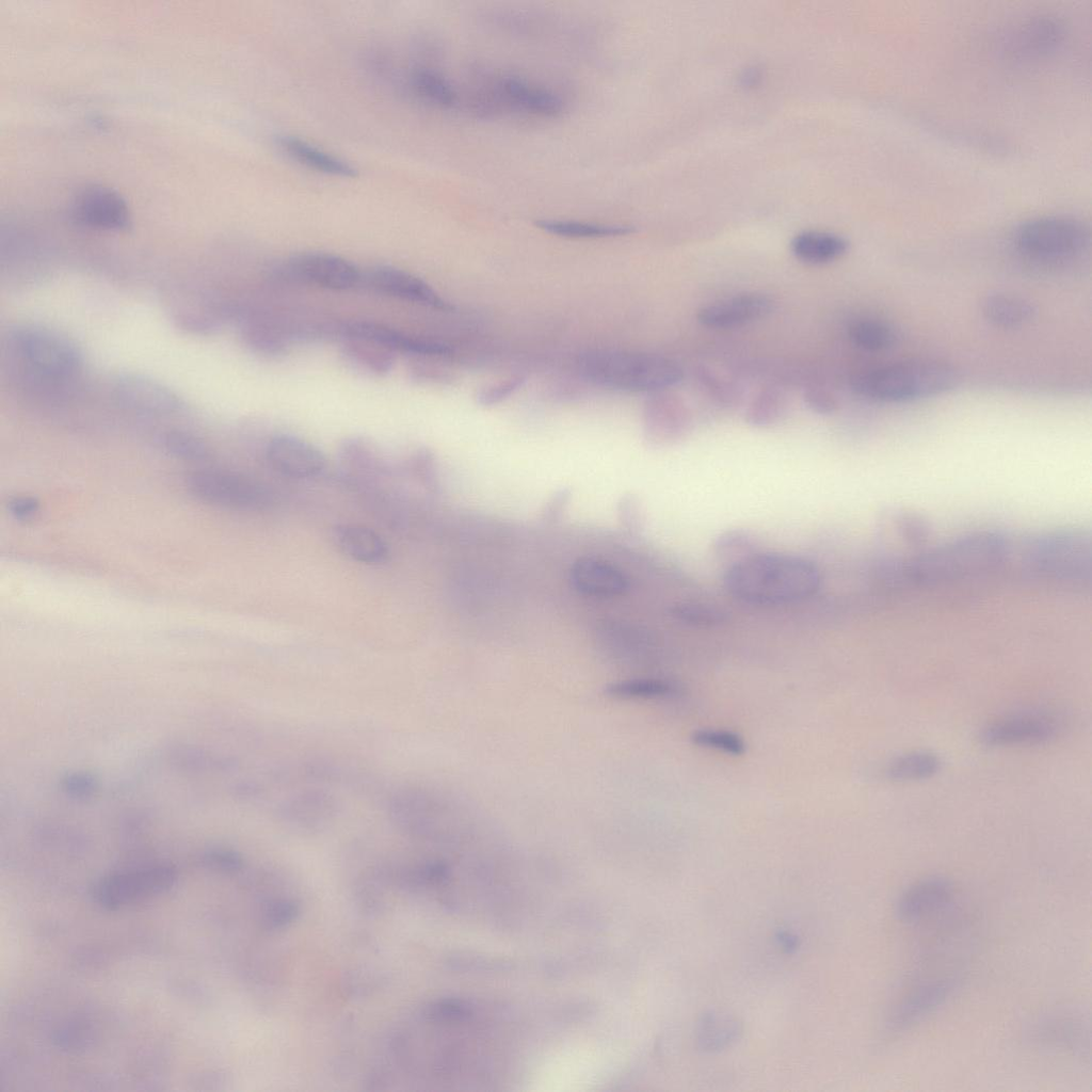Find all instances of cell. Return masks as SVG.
I'll return each mask as SVG.
<instances>
[{
	"label": "cell",
	"instance_id": "1",
	"mask_svg": "<svg viewBox=\"0 0 1092 1092\" xmlns=\"http://www.w3.org/2000/svg\"><path fill=\"white\" fill-rule=\"evenodd\" d=\"M725 589L736 599L756 606H784L812 597L821 574L809 560L787 553H750L727 567Z\"/></svg>",
	"mask_w": 1092,
	"mask_h": 1092
},
{
	"label": "cell",
	"instance_id": "2",
	"mask_svg": "<svg viewBox=\"0 0 1092 1092\" xmlns=\"http://www.w3.org/2000/svg\"><path fill=\"white\" fill-rule=\"evenodd\" d=\"M959 381L957 369L935 359H911L877 367L851 381L855 394L866 399L900 403L934 397L952 389Z\"/></svg>",
	"mask_w": 1092,
	"mask_h": 1092
},
{
	"label": "cell",
	"instance_id": "3",
	"mask_svg": "<svg viewBox=\"0 0 1092 1092\" xmlns=\"http://www.w3.org/2000/svg\"><path fill=\"white\" fill-rule=\"evenodd\" d=\"M1012 242L1023 255L1038 260H1064L1081 255L1091 242L1088 224L1071 215H1044L1021 223Z\"/></svg>",
	"mask_w": 1092,
	"mask_h": 1092
},
{
	"label": "cell",
	"instance_id": "4",
	"mask_svg": "<svg viewBox=\"0 0 1092 1092\" xmlns=\"http://www.w3.org/2000/svg\"><path fill=\"white\" fill-rule=\"evenodd\" d=\"M592 372L603 383L632 391L657 392L677 385L684 376L674 360L652 354H619L590 363Z\"/></svg>",
	"mask_w": 1092,
	"mask_h": 1092
},
{
	"label": "cell",
	"instance_id": "5",
	"mask_svg": "<svg viewBox=\"0 0 1092 1092\" xmlns=\"http://www.w3.org/2000/svg\"><path fill=\"white\" fill-rule=\"evenodd\" d=\"M14 350L36 375L62 380L78 371L81 356L76 346L53 331L25 326L12 335Z\"/></svg>",
	"mask_w": 1092,
	"mask_h": 1092
},
{
	"label": "cell",
	"instance_id": "6",
	"mask_svg": "<svg viewBox=\"0 0 1092 1092\" xmlns=\"http://www.w3.org/2000/svg\"><path fill=\"white\" fill-rule=\"evenodd\" d=\"M480 92L491 116L509 110L537 117H556L565 109L559 93L514 75L489 78Z\"/></svg>",
	"mask_w": 1092,
	"mask_h": 1092
},
{
	"label": "cell",
	"instance_id": "7",
	"mask_svg": "<svg viewBox=\"0 0 1092 1092\" xmlns=\"http://www.w3.org/2000/svg\"><path fill=\"white\" fill-rule=\"evenodd\" d=\"M187 487L197 499L231 510L259 511L273 502V495L263 484L231 471H194L187 477Z\"/></svg>",
	"mask_w": 1092,
	"mask_h": 1092
},
{
	"label": "cell",
	"instance_id": "8",
	"mask_svg": "<svg viewBox=\"0 0 1092 1092\" xmlns=\"http://www.w3.org/2000/svg\"><path fill=\"white\" fill-rule=\"evenodd\" d=\"M1066 41V28L1056 16L1033 15L1014 25L1000 35L999 51L1017 65L1040 63L1056 55Z\"/></svg>",
	"mask_w": 1092,
	"mask_h": 1092
},
{
	"label": "cell",
	"instance_id": "9",
	"mask_svg": "<svg viewBox=\"0 0 1092 1092\" xmlns=\"http://www.w3.org/2000/svg\"><path fill=\"white\" fill-rule=\"evenodd\" d=\"M274 279L334 291H348L363 284L364 272L350 260L326 252H302L273 269Z\"/></svg>",
	"mask_w": 1092,
	"mask_h": 1092
},
{
	"label": "cell",
	"instance_id": "10",
	"mask_svg": "<svg viewBox=\"0 0 1092 1092\" xmlns=\"http://www.w3.org/2000/svg\"><path fill=\"white\" fill-rule=\"evenodd\" d=\"M176 868L157 864L108 874L94 887L96 901L117 910L168 892L176 883Z\"/></svg>",
	"mask_w": 1092,
	"mask_h": 1092
},
{
	"label": "cell",
	"instance_id": "11",
	"mask_svg": "<svg viewBox=\"0 0 1092 1092\" xmlns=\"http://www.w3.org/2000/svg\"><path fill=\"white\" fill-rule=\"evenodd\" d=\"M1059 727L1057 718L1047 712H1015L989 722L981 728L978 739L991 748L1035 745L1055 738Z\"/></svg>",
	"mask_w": 1092,
	"mask_h": 1092
},
{
	"label": "cell",
	"instance_id": "12",
	"mask_svg": "<svg viewBox=\"0 0 1092 1092\" xmlns=\"http://www.w3.org/2000/svg\"><path fill=\"white\" fill-rule=\"evenodd\" d=\"M960 981L958 975H948L917 983L892 1008L886 1019L887 1030L898 1034L918 1024L951 997Z\"/></svg>",
	"mask_w": 1092,
	"mask_h": 1092
},
{
	"label": "cell",
	"instance_id": "13",
	"mask_svg": "<svg viewBox=\"0 0 1092 1092\" xmlns=\"http://www.w3.org/2000/svg\"><path fill=\"white\" fill-rule=\"evenodd\" d=\"M1028 1038L1039 1048L1083 1057L1089 1051L1090 1032L1085 1018L1071 1011L1049 1012L1037 1018Z\"/></svg>",
	"mask_w": 1092,
	"mask_h": 1092
},
{
	"label": "cell",
	"instance_id": "14",
	"mask_svg": "<svg viewBox=\"0 0 1092 1092\" xmlns=\"http://www.w3.org/2000/svg\"><path fill=\"white\" fill-rule=\"evenodd\" d=\"M241 337L254 353L276 358L300 341L299 322L268 311H245L241 316Z\"/></svg>",
	"mask_w": 1092,
	"mask_h": 1092
},
{
	"label": "cell",
	"instance_id": "15",
	"mask_svg": "<svg viewBox=\"0 0 1092 1092\" xmlns=\"http://www.w3.org/2000/svg\"><path fill=\"white\" fill-rule=\"evenodd\" d=\"M363 284L376 293L413 304L439 310L453 308L423 279L397 267H372L364 272Z\"/></svg>",
	"mask_w": 1092,
	"mask_h": 1092
},
{
	"label": "cell",
	"instance_id": "16",
	"mask_svg": "<svg viewBox=\"0 0 1092 1092\" xmlns=\"http://www.w3.org/2000/svg\"><path fill=\"white\" fill-rule=\"evenodd\" d=\"M73 218L81 225L103 230H125L130 214L125 199L114 190L91 184L74 197Z\"/></svg>",
	"mask_w": 1092,
	"mask_h": 1092
},
{
	"label": "cell",
	"instance_id": "17",
	"mask_svg": "<svg viewBox=\"0 0 1092 1092\" xmlns=\"http://www.w3.org/2000/svg\"><path fill=\"white\" fill-rule=\"evenodd\" d=\"M266 457L276 472L292 479L318 477L326 467V459L317 447L286 433L276 434L268 440Z\"/></svg>",
	"mask_w": 1092,
	"mask_h": 1092
},
{
	"label": "cell",
	"instance_id": "18",
	"mask_svg": "<svg viewBox=\"0 0 1092 1092\" xmlns=\"http://www.w3.org/2000/svg\"><path fill=\"white\" fill-rule=\"evenodd\" d=\"M774 307V300L766 293L743 292L703 306L696 318L706 327L727 330L760 320Z\"/></svg>",
	"mask_w": 1092,
	"mask_h": 1092
},
{
	"label": "cell",
	"instance_id": "19",
	"mask_svg": "<svg viewBox=\"0 0 1092 1092\" xmlns=\"http://www.w3.org/2000/svg\"><path fill=\"white\" fill-rule=\"evenodd\" d=\"M333 338L339 342L341 356L364 374L382 378L394 369L398 354L384 343L336 323Z\"/></svg>",
	"mask_w": 1092,
	"mask_h": 1092
},
{
	"label": "cell",
	"instance_id": "20",
	"mask_svg": "<svg viewBox=\"0 0 1092 1092\" xmlns=\"http://www.w3.org/2000/svg\"><path fill=\"white\" fill-rule=\"evenodd\" d=\"M115 396L129 410L168 415L181 407L178 396L164 385L139 374H125L115 383Z\"/></svg>",
	"mask_w": 1092,
	"mask_h": 1092
},
{
	"label": "cell",
	"instance_id": "21",
	"mask_svg": "<svg viewBox=\"0 0 1092 1092\" xmlns=\"http://www.w3.org/2000/svg\"><path fill=\"white\" fill-rule=\"evenodd\" d=\"M952 882L942 876H931L908 886L896 903L897 917L905 924H915L947 908L953 898Z\"/></svg>",
	"mask_w": 1092,
	"mask_h": 1092
},
{
	"label": "cell",
	"instance_id": "22",
	"mask_svg": "<svg viewBox=\"0 0 1092 1092\" xmlns=\"http://www.w3.org/2000/svg\"><path fill=\"white\" fill-rule=\"evenodd\" d=\"M569 580L578 593L594 598H613L628 589V579L617 567L590 557L574 562Z\"/></svg>",
	"mask_w": 1092,
	"mask_h": 1092
},
{
	"label": "cell",
	"instance_id": "23",
	"mask_svg": "<svg viewBox=\"0 0 1092 1092\" xmlns=\"http://www.w3.org/2000/svg\"><path fill=\"white\" fill-rule=\"evenodd\" d=\"M644 417L647 431L661 437L679 435L690 419L685 402L668 390L652 394L645 404Z\"/></svg>",
	"mask_w": 1092,
	"mask_h": 1092
},
{
	"label": "cell",
	"instance_id": "24",
	"mask_svg": "<svg viewBox=\"0 0 1092 1092\" xmlns=\"http://www.w3.org/2000/svg\"><path fill=\"white\" fill-rule=\"evenodd\" d=\"M279 149L298 163L319 173L338 177H355L357 168L350 162L330 154L295 135L276 139Z\"/></svg>",
	"mask_w": 1092,
	"mask_h": 1092
},
{
	"label": "cell",
	"instance_id": "25",
	"mask_svg": "<svg viewBox=\"0 0 1092 1092\" xmlns=\"http://www.w3.org/2000/svg\"><path fill=\"white\" fill-rule=\"evenodd\" d=\"M338 549L350 559L365 564H381L388 558L386 542L372 529L360 525H340L334 530Z\"/></svg>",
	"mask_w": 1092,
	"mask_h": 1092
},
{
	"label": "cell",
	"instance_id": "26",
	"mask_svg": "<svg viewBox=\"0 0 1092 1092\" xmlns=\"http://www.w3.org/2000/svg\"><path fill=\"white\" fill-rule=\"evenodd\" d=\"M849 243L842 236L825 230H802L790 241L793 256L809 264H824L841 257Z\"/></svg>",
	"mask_w": 1092,
	"mask_h": 1092
},
{
	"label": "cell",
	"instance_id": "27",
	"mask_svg": "<svg viewBox=\"0 0 1092 1092\" xmlns=\"http://www.w3.org/2000/svg\"><path fill=\"white\" fill-rule=\"evenodd\" d=\"M982 314L994 326L1014 330L1029 324L1035 318L1037 309L1022 296L994 293L984 299Z\"/></svg>",
	"mask_w": 1092,
	"mask_h": 1092
},
{
	"label": "cell",
	"instance_id": "28",
	"mask_svg": "<svg viewBox=\"0 0 1092 1092\" xmlns=\"http://www.w3.org/2000/svg\"><path fill=\"white\" fill-rule=\"evenodd\" d=\"M411 85L417 96L425 102L444 110L461 105L459 92L451 81L436 69L419 67L411 75Z\"/></svg>",
	"mask_w": 1092,
	"mask_h": 1092
},
{
	"label": "cell",
	"instance_id": "29",
	"mask_svg": "<svg viewBox=\"0 0 1092 1092\" xmlns=\"http://www.w3.org/2000/svg\"><path fill=\"white\" fill-rule=\"evenodd\" d=\"M536 226L545 232L563 238L598 239L626 236L633 232V227L622 224H603L574 220L544 219L536 221Z\"/></svg>",
	"mask_w": 1092,
	"mask_h": 1092
},
{
	"label": "cell",
	"instance_id": "30",
	"mask_svg": "<svg viewBox=\"0 0 1092 1092\" xmlns=\"http://www.w3.org/2000/svg\"><path fill=\"white\" fill-rule=\"evenodd\" d=\"M331 799L320 793H306L293 798L285 806V821L295 826L314 829L325 824L333 814Z\"/></svg>",
	"mask_w": 1092,
	"mask_h": 1092
},
{
	"label": "cell",
	"instance_id": "31",
	"mask_svg": "<svg viewBox=\"0 0 1092 1092\" xmlns=\"http://www.w3.org/2000/svg\"><path fill=\"white\" fill-rule=\"evenodd\" d=\"M942 768L941 758L930 751H912L893 758L885 770L895 782L924 781L933 777Z\"/></svg>",
	"mask_w": 1092,
	"mask_h": 1092
},
{
	"label": "cell",
	"instance_id": "32",
	"mask_svg": "<svg viewBox=\"0 0 1092 1092\" xmlns=\"http://www.w3.org/2000/svg\"><path fill=\"white\" fill-rule=\"evenodd\" d=\"M848 336L855 347L868 352L887 350L896 343L897 339L893 326L872 318H862L851 322L848 327Z\"/></svg>",
	"mask_w": 1092,
	"mask_h": 1092
},
{
	"label": "cell",
	"instance_id": "33",
	"mask_svg": "<svg viewBox=\"0 0 1092 1092\" xmlns=\"http://www.w3.org/2000/svg\"><path fill=\"white\" fill-rule=\"evenodd\" d=\"M678 686L665 678H631L608 686L607 694L628 700H662L675 696Z\"/></svg>",
	"mask_w": 1092,
	"mask_h": 1092
},
{
	"label": "cell",
	"instance_id": "34",
	"mask_svg": "<svg viewBox=\"0 0 1092 1092\" xmlns=\"http://www.w3.org/2000/svg\"><path fill=\"white\" fill-rule=\"evenodd\" d=\"M787 407V396L782 389L765 387L746 407L745 421L754 427H767L780 420Z\"/></svg>",
	"mask_w": 1092,
	"mask_h": 1092
},
{
	"label": "cell",
	"instance_id": "35",
	"mask_svg": "<svg viewBox=\"0 0 1092 1092\" xmlns=\"http://www.w3.org/2000/svg\"><path fill=\"white\" fill-rule=\"evenodd\" d=\"M690 740L698 748L730 756H742L748 748L744 738L739 733L724 728H697L692 732Z\"/></svg>",
	"mask_w": 1092,
	"mask_h": 1092
},
{
	"label": "cell",
	"instance_id": "36",
	"mask_svg": "<svg viewBox=\"0 0 1092 1092\" xmlns=\"http://www.w3.org/2000/svg\"><path fill=\"white\" fill-rule=\"evenodd\" d=\"M677 620L693 626H716L727 620V613L713 606L702 603H680L671 609Z\"/></svg>",
	"mask_w": 1092,
	"mask_h": 1092
},
{
	"label": "cell",
	"instance_id": "37",
	"mask_svg": "<svg viewBox=\"0 0 1092 1092\" xmlns=\"http://www.w3.org/2000/svg\"><path fill=\"white\" fill-rule=\"evenodd\" d=\"M167 452L183 460H200L206 455V447L197 437L181 431H170L163 437Z\"/></svg>",
	"mask_w": 1092,
	"mask_h": 1092
},
{
	"label": "cell",
	"instance_id": "38",
	"mask_svg": "<svg viewBox=\"0 0 1092 1092\" xmlns=\"http://www.w3.org/2000/svg\"><path fill=\"white\" fill-rule=\"evenodd\" d=\"M697 373L702 385L720 403L729 406L740 398V388L730 380L706 368H702Z\"/></svg>",
	"mask_w": 1092,
	"mask_h": 1092
},
{
	"label": "cell",
	"instance_id": "39",
	"mask_svg": "<svg viewBox=\"0 0 1092 1092\" xmlns=\"http://www.w3.org/2000/svg\"><path fill=\"white\" fill-rule=\"evenodd\" d=\"M99 782L96 775L87 771H74L64 774L60 780L61 790L75 799H87L96 793Z\"/></svg>",
	"mask_w": 1092,
	"mask_h": 1092
},
{
	"label": "cell",
	"instance_id": "40",
	"mask_svg": "<svg viewBox=\"0 0 1092 1092\" xmlns=\"http://www.w3.org/2000/svg\"><path fill=\"white\" fill-rule=\"evenodd\" d=\"M299 912L300 906L293 900L282 899L273 901L263 912V926L270 930L283 929L296 919Z\"/></svg>",
	"mask_w": 1092,
	"mask_h": 1092
},
{
	"label": "cell",
	"instance_id": "41",
	"mask_svg": "<svg viewBox=\"0 0 1092 1092\" xmlns=\"http://www.w3.org/2000/svg\"><path fill=\"white\" fill-rule=\"evenodd\" d=\"M701 1026L702 1042L709 1048L722 1046L735 1033L732 1022L718 1014L707 1015Z\"/></svg>",
	"mask_w": 1092,
	"mask_h": 1092
},
{
	"label": "cell",
	"instance_id": "42",
	"mask_svg": "<svg viewBox=\"0 0 1092 1092\" xmlns=\"http://www.w3.org/2000/svg\"><path fill=\"white\" fill-rule=\"evenodd\" d=\"M424 1016L436 1022L463 1021L470 1016L471 1008L457 999H440L424 1009Z\"/></svg>",
	"mask_w": 1092,
	"mask_h": 1092
},
{
	"label": "cell",
	"instance_id": "43",
	"mask_svg": "<svg viewBox=\"0 0 1092 1092\" xmlns=\"http://www.w3.org/2000/svg\"><path fill=\"white\" fill-rule=\"evenodd\" d=\"M202 862L207 867L221 872H237L243 866L241 855L226 848H211L202 854Z\"/></svg>",
	"mask_w": 1092,
	"mask_h": 1092
},
{
	"label": "cell",
	"instance_id": "44",
	"mask_svg": "<svg viewBox=\"0 0 1092 1092\" xmlns=\"http://www.w3.org/2000/svg\"><path fill=\"white\" fill-rule=\"evenodd\" d=\"M525 382L521 375L512 376L505 381L487 386L477 395V401L483 406H491L500 403L514 394Z\"/></svg>",
	"mask_w": 1092,
	"mask_h": 1092
},
{
	"label": "cell",
	"instance_id": "45",
	"mask_svg": "<svg viewBox=\"0 0 1092 1092\" xmlns=\"http://www.w3.org/2000/svg\"><path fill=\"white\" fill-rule=\"evenodd\" d=\"M804 402L814 413L830 415L837 410L838 402L835 396L826 388L814 386L804 392Z\"/></svg>",
	"mask_w": 1092,
	"mask_h": 1092
},
{
	"label": "cell",
	"instance_id": "46",
	"mask_svg": "<svg viewBox=\"0 0 1092 1092\" xmlns=\"http://www.w3.org/2000/svg\"><path fill=\"white\" fill-rule=\"evenodd\" d=\"M9 514L17 520H29L39 511V502L31 496H17L6 503Z\"/></svg>",
	"mask_w": 1092,
	"mask_h": 1092
},
{
	"label": "cell",
	"instance_id": "47",
	"mask_svg": "<svg viewBox=\"0 0 1092 1092\" xmlns=\"http://www.w3.org/2000/svg\"><path fill=\"white\" fill-rule=\"evenodd\" d=\"M175 757L179 759L180 765H187L193 769H207L213 764H218L211 755L195 749H181L175 754Z\"/></svg>",
	"mask_w": 1092,
	"mask_h": 1092
}]
</instances>
